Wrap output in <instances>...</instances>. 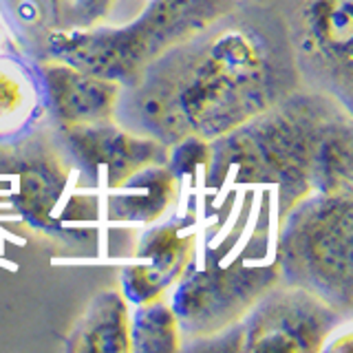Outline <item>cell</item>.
Listing matches in <instances>:
<instances>
[{"label": "cell", "instance_id": "obj_17", "mask_svg": "<svg viewBox=\"0 0 353 353\" xmlns=\"http://www.w3.org/2000/svg\"><path fill=\"white\" fill-rule=\"evenodd\" d=\"M115 0H49L55 29H86L102 20Z\"/></svg>", "mask_w": 353, "mask_h": 353}, {"label": "cell", "instance_id": "obj_11", "mask_svg": "<svg viewBox=\"0 0 353 353\" xmlns=\"http://www.w3.org/2000/svg\"><path fill=\"white\" fill-rule=\"evenodd\" d=\"M128 320L124 294L117 290L97 294L80 318V323L71 331L66 349L75 353H126L130 351Z\"/></svg>", "mask_w": 353, "mask_h": 353}, {"label": "cell", "instance_id": "obj_9", "mask_svg": "<svg viewBox=\"0 0 353 353\" xmlns=\"http://www.w3.org/2000/svg\"><path fill=\"white\" fill-rule=\"evenodd\" d=\"M42 86L53 119L60 128L95 126L115 121L121 84L53 60L40 66Z\"/></svg>", "mask_w": 353, "mask_h": 353}, {"label": "cell", "instance_id": "obj_3", "mask_svg": "<svg viewBox=\"0 0 353 353\" xmlns=\"http://www.w3.org/2000/svg\"><path fill=\"white\" fill-rule=\"evenodd\" d=\"M236 7L239 0H150L124 27L53 29L47 49L53 60L126 84L159 55L234 14Z\"/></svg>", "mask_w": 353, "mask_h": 353}, {"label": "cell", "instance_id": "obj_4", "mask_svg": "<svg viewBox=\"0 0 353 353\" xmlns=\"http://www.w3.org/2000/svg\"><path fill=\"white\" fill-rule=\"evenodd\" d=\"M279 239L281 281L334 305L353 309V194H309L283 212Z\"/></svg>", "mask_w": 353, "mask_h": 353}, {"label": "cell", "instance_id": "obj_1", "mask_svg": "<svg viewBox=\"0 0 353 353\" xmlns=\"http://www.w3.org/2000/svg\"><path fill=\"white\" fill-rule=\"evenodd\" d=\"M230 14L121 84L115 121L172 146L212 141L294 93L290 53L263 25Z\"/></svg>", "mask_w": 353, "mask_h": 353}, {"label": "cell", "instance_id": "obj_12", "mask_svg": "<svg viewBox=\"0 0 353 353\" xmlns=\"http://www.w3.org/2000/svg\"><path fill=\"white\" fill-rule=\"evenodd\" d=\"M176 181L179 179L168 170L165 163L146 165L117 185L119 194H113L108 201L110 216L119 221L150 223L170 205L176 194Z\"/></svg>", "mask_w": 353, "mask_h": 353}, {"label": "cell", "instance_id": "obj_6", "mask_svg": "<svg viewBox=\"0 0 353 353\" xmlns=\"http://www.w3.org/2000/svg\"><path fill=\"white\" fill-rule=\"evenodd\" d=\"M347 318L334 305L298 285L276 283L245 314L239 351H305L325 347Z\"/></svg>", "mask_w": 353, "mask_h": 353}, {"label": "cell", "instance_id": "obj_2", "mask_svg": "<svg viewBox=\"0 0 353 353\" xmlns=\"http://www.w3.org/2000/svg\"><path fill=\"white\" fill-rule=\"evenodd\" d=\"M347 106L325 93H290L245 124L210 141L205 176L219 181L234 170L239 181L270 183L287 212L314 194L312 176L323 132Z\"/></svg>", "mask_w": 353, "mask_h": 353}, {"label": "cell", "instance_id": "obj_10", "mask_svg": "<svg viewBox=\"0 0 353 353\" xmlns=\"http://www.w3.org/2000/svg\"><path fill=\"white\" fill-rule=\"evenodd\" d=\"M188 221H170L150 230L141 239L137 256L121 272L124 298L135 305L157 301L172 283L179 281L185 265L192 259L194 234Z\"/></svg>", "mask_w": 353, "mask_h": 353}, {"label": "cell", "instance_id": "obj_18", "mask_svg": "<svg viewBox=\"0 0 353 353\" xmlns=\"http://www.w3.org/2000/svg\"><path fill=\"white\" fill-rule=\"evenodd\" d=\"M210 159V141L201 139V137H183L176 143H172V150L168 148V159H165V165L168 170L181 179V176L194 172V168L199 163L208 165Z\"/></svg>", "mask_w": 353, "mask_h": 353}, {"label": "cell", "instance_id": "obj_15", "mask_svg": "<svg viewBox=\"0 0 353 353\" xmlns=\"http://www.w3.org/2000/svg\"><path fill=\"white\" fill-rule=\"evenodd\" d=\"M128 334L130 351L137 353H172L181 347L179 320L161 298L139 305L135 316L128 320Z\"/></svg>", "mask_w": 353, "mask_h": 353}, {"label": "cell", "instance_id": "obj_8", "mask_svg": "<svg viewBox=\"0 0 353 353\" xmlns=\"http://www.w3.org/2000/svg\"><path fill=\"white\" fill-rule=\"evenodd\" d=\"M64 146L86 172L93 176L106 168L108 185H121L130 174L154 163H165L168 148L159 139L139 135L117 121L95 126L62 128Z\"/></svg>", "mask_w": 353, "mask_h": 353}, {"label": "cell", "instance_id": "obj_16", "mask_svg": "<svg viewBox=\"0 0 353 353\" xmlns=\"http://www.w3.org/2000/svg\"><path fill=\"white\" fill-rule=\"evenodd\" d=\"M33 110V84L20 66L0 62V130L16 128Z\"/></svg>", "mask_w": 353, "mask_h": 353}, {"label": "cell", "instance_id": "obj_5", "mask_svg": "<svg viewBox=\"0 0 353 353\" xmlns=\"http://www.w3.org/2000/svg\"><path fill=\"white\" fill-rule=\"evenodd\" d=\"M281 283L279 265H232L196 268L185 265L172 296V312L185 336L208 338L239 320Z\"/></svg>", "mask_w": 353, "mask_h": 353}, {"label": "cell", "instance_id": "obj_7", "mask_svg": "<svg viewBox=\"0 0 353 353\" xmlns=\"http://www.w3.org/2000/svg\"><path fill=\"white\" fill-rule=\"evenodd\" d=\"M287 31L303 62L349 104L353 0H287Z\"/></svg>", "mask_w": 353, "mask_h": 353}, {"label": "cell", "instance_id": "obj_14", "mask_svg": "<svg viewBox=\"0 0 353 353\" xmlns=\"http://www.w3.org/2000/svg\"><path fill=\"white\" fill-rule=\"evenodd\" d=\"M353 130L349 110L331 121L323 132L314 161L312 185L318 194L349 196L353 194Z\"/></svg>", "mask_w": 353, "mask_h": 353}, {"label": "cell", "instance_id": "obj_13", "mask_svg": "<svg viewBox=\"0 0 353 353\" xmlns=\"http://www.w3.org/2000/svg\"><path fill=\"white\" fill-rule=\"evenodd\" d=\"M25 165L20 168L18 183V208L25 219L36 228H55L51 208L58 201L66 185V170L58 157L49 152H27ZM58 230V228H55Z\"/></svg>", "mask_w": 353, "mask_h": 353}]
</instances>
